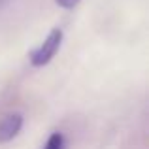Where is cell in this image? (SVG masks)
<instances>
[{"mask_svg":"<svg viewBox=\"0 0 149 149\" xmlns=\"http://www.w3.org/2000/svg\"><path fill=\"white\" fill-rule=\"evenodd\" d=\"M61 44H62V30L61 29H53L47 34V38L30 53V64L36 66V68L45 66L51 58L55 57V53L58 51Z\"/></svg>","mask_w":149,"mask_h":149,"instance_id":"6da1fadb","label":"cell"},{"mask_svg":"<svg viewBox=\"0 0 149 149\" xmlns=\"http://www.w3.org/2000/svg\"><path fill=\"white\" fill-rule=\"evenodd\" d=\"M23 127V117L19 113H11V115H6L2 121H0V143H6L10 140H13L15 136L19 134Z\"/></svg>","mask_w":149,"mask_h":149,"instance_id":"7a4b0ae2","label":"cell"},{"mask_svg":"<svg viewBox=\"0 0 149 149\" xmlns=\"http://www.w3.org/2000/svg\"><path fill=\"white\" fill-rule=\"evenodd\" d=\"M62 143H64L62 134L61 132H55V134L49 136V140H47V143H45L44 149H62Z\"/></svg>","mask_w":149,"mask_h":149,"instance_id":"3957f363","label":"cell"},{"mask_svg":"<svg viewBox=\"0 0 149 149\" xmlns=\"http://www.w3.org/2000/svg\"><path fill=\"white\" fill-rule=\"evenodd\" d=\"M55 2H57L61 8H64V10H72V8H76L77 4L81 2V0H55Z\"/></svg>","mask_w":149,"mask_h":149,"instance_id":"277c9868","label":"cell"}]
</instances>
